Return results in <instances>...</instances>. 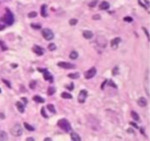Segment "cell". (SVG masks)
<instances>
[{
  "label": "cell",
  "instance_id": "45",
  "mask_svg": "<svg viewBox=\"0 0 150 141\" xmlns=\"http://www.w3.org/2000/svg\"><path fill=\"white\" fill-rule=\"evenodd\" d=\"M130 126H133V127H135V128H137V125H136L135 122H130Z\"/></svg>",
  "mask_w": 150,
  "mask_h": 141
},
{
  "label": "cell",
  "instance_id": "4",
  "mask_svg": "<svg viewBox=\"0 0 150 141\" xmlns=\"http://www.w3.org/2000/svg\"><path fill=\"white\" fill-rule=\"evenodd\" d=\"M42 34H43L44 39L47 41H51L54 39V33H53L51 29H43L42 30Z\"/></svg>",
  "mask_w": 150,
  "mask_h": 141
},
{
  "label": "cell",
  "instance_id": "29",
  "mask_svg": "<svg viewBox=\"0 0 150 141\" xmlns=\"http://www.w3.org/2000/svg\"><path fill=\"white\" fill-rule=\"evenodd\" d=\"M48 49L51 50V51H54V50H56V45H55L54 43H51V44L48 45Z\"/></svg>",
  "mask_w": 150,
  "mask_h": 141
},
{
  "label": "cell",
  "instance_id": "43",
  "mask_svg": "<svg viewBox=\"0 0 150 141\" xmlns=\"http://www.w3.org/2000/svg\"><path fill=\"white\" fill-rule=\"evenodd\" d=\"M22 101H23L24 104H26V103H27V99H26L25 97H23V98H22Z\"/></svg>",
  "mask_w": 150,
  "mask_h": 141
},
{
  "label": "cell",
  "instance_id": "51",
  "mask_svg": "<svg viewBox=\"0 0 150 141\" xmlns=\"http://www.w3.org/2000/svg\"><path fill=\"white\" fill-rule=\"evenodd\" d=\"M0 93H1V89H0Z\"/></svg>",
  "mask_w": 150,
  "mask_h": 141
},
{
  "label": "cell",
  "instance_id": "10",
  "mask_svg": "<svg viewBox=\"0 0 150 141\" xmlns=\"http://www.w3.org/2000/svg\"><path fill=\"white\" fill-rule=\"evenodd\" d=\"M33 52H34V53H36L37 55H43L44 54L43 49H42L41 46H38V45H34V46H33Z\"/></svg>",
  "mask_w": 150,
  "mask_h": 141
},
{
  "label": "cell",
  "instance_id": "17",
  "mask_svg": "<svg viewBox=\"0 0 150 141\" xmlns=\"http://www.w3.org/2000/svg\"><path fill=\"white\" fill-rule=\"evenodd\" d=\"M16 108L19 109V111L20 112H24V107H23V105H22L20 101H16Z\"/></svg>",
  "mask_w": 150,
  "mask_h": 141
},
{
  "label": "cell",
  "instance_id": "9",
  "mask_svg": "<svg viewBox=\"0 0 150 141\" xmlns=\"http://www.w3.org/2000/svg\"><path fill=\"white\" fill-rule=\"evenodd\" d=\"M38 71H40V72H43V73H44V79H46V81H49V82H53V76H52L46 70H42V68H40Z\"/></svg>",
  "mask_w": 150,
  "mask_h": 141
},
{
  "label": "cell",
  "instance_id": "39",
  "mask_svg": "<svg viewBox=\"0 0 150 141\" xmlns=\"http://www.w3.org/2000/svg\"><path fill=\"white\" fill-rule=\"evenodd\" d=\"M106 83H107V79H105V81H104L103 83H102V85H101V88H102V89H103V88H104V86H105V85H106Z\"/></svg>",
  "mask_w": 150,
  "mask_h": 141
},
{
  "label": "cell",
  "instance_id": "25",
  "mask_svg": "<svg viewBox=\"0 0 150 141\" xmlns=\"http://www.w3.org/2000/svg\"><path fill=\"white\" fill-rule=\"evenodd\" d=\"M55 87H49L48 88V92H47V94H48V95H53V94L55 93Z\"/></svg>",
  "mask_w": 150,
  "mask_h": 141
},
{
  "label": "cell",
  "instance_id": "16",
  "mask_svg": "<svg viewBox=\"0 0 150 141\" xmlns=\"http://www.w3.org/2000/svg\"><path fill=\"white\" fill-rule=\"evenodd\" d=\"M41 15L42 17H47V13H46V5H43L42 6V8H41Z\"/></svg>",
  "mask_w": 150,
  "mask_h": 141
},
{
  "label": "cell",
  "instance_id": "42",
  "mask_svg": "<svg viewBox=\"0 0 150 141\" xmlns=\"http://www.w3.org/2000/svg\"><path fill=\"white\" fill-rule=\"evenodd\" d=\"M4 28H5V26H4V24H0V31H2V30H4Z\"/></svg>",
  "mask_w": 150,
  "mask_h": 141
},
{
  "label": "cell",
  "instance_id": "20",
  "mask_svg": "<svg viewBox=\"0 0 150 141\" xmlns=\"http://www.w3.org/2000/svg\"><path fill=\"white\" fill-rule=\"evenodd\" d=\"M7 138H8V136L4 131H0V141H5Z\"/></svg>",
  "mask_w": 150,
  "mask_h": 141
},
{
  "label": "cell",
  "instance_id": "19",
  "mask_svg": "<svg viewBox=\"0 0 150 141\" xmlns=\"http://www.w3.org/2000/svg\"><path fill=\"white\" fill-rule=\"evenodd\" d=\"M47 109H48L52 114H56V110H55V106H54V105L48 104V105H47Z\"/></svg>",
  "mask_w": 150,
  "mask_h": 141
},
{
  "label": "cell",
  "instance_id": "6",
  "mask_svg": "<svg viewBox=\"0 0 150 141\" xmlns=\"http://www.w3.org/2000/svg\"><path fill=\"white\" fill-rule=\"evenodd\" d=\"M95 74H96V68L95 67H91L90 70L87 71L84 73V77H85V79H90V78H92Z\"/></svg>",
  "mask_w": 150,
  "mask_h": 141
},
{
  "label": "cell",
  "instance_id": "21",
  "mask_svg": "<svg viewBox=\"0 0 150 141\" xmlns=\"http://www.w3.org/2000/svg\"><path fill=\"white\" fill-rule=\"evenodd\" d=\"M62 97L65 98V99H71V98H73V96H71V94L64 92V93H62Z\"/></svg>",
  "mask_w": 150,
  "mask_h": 141
},
{
  "label": "cell",
  "instance_id": "46",
  "mask_svg": "<svg viewBox=\"0 0 150 141\" xmlns=\"http://www.w3.org/2000/svg\"><path fill=\"white\" fill-rule=\"evenodd\" d=\"M26 141H34V138H27Z\"/></svg>",
  "mask_w": 150,
  "mask_h": 141
},
{
  "label": "cell",
  "instance_id": "40",
  "mask_svg": "<svg viewBox=\"0 0 150 141\" xmlns=\"http://www.w3.org/2000/svg\"><path fill=\"white\" fill-rule=\"evenodd\" d=\"M107 82H109V81H107ZM109 83H110V86H112V87H116V85H115V83H114V82L110 81Z\"/></svg>",
  "mask_w": 150,
  "mask_h": 141
},
{
  "label": "cell",
  "instance_id": "24",
  "mask_svg": "<svg viewBox=\"0 0 150 141\" xmlns=\"http://www.w3.org/2000/svg\"><path fill=\"white\" fill-rule=\"evenodd\" d=\"M68 76L73 79H77V78H79V73H71V74H69Z\"/></svg>",
  "mask_w": 150,
  "mask_h": 141
},
{
  "label": "cell",
  "instance_id": "37",
  "mask_svg": "<svg viewBox=\"0 0 150 141\" xmlns=\"http://www.w3.org/2000/svg\"><path fill=\"white\" fill-rule=\"evenodd\" d=\"M143 30H144V32H145V34L148 37V40H149V32H148V30H147L146 28H143Z\"/></svg>",
  "mask_w": 150,
  "mask_h": 141
},
{
  "label": "cell",
  "instance_id": "49",
  "mask_svg": "<svg viewBox=\"0 0 150 141\" xmlns=\"http://www.w3.org/2000/svg\"><path fill=\"white\" fill-rule=\"evenodd\" d=\"M11 66H12L13 68H16V67H18V65H16V64H12V65H11Z\"/></svg>",
  "mask_w": 150,
  "mask_h": 141
},
{
  "label": "cell",
  "instance_id": "47",
  "mask_svg": "<svg viewBox=\"0 0 150 141\" xmlns=\"http://www.w3.org/2000/svg\"><path fill=\"white\" fill-rule=\"evenodd\" d=\"M44 141H52V139H51V138H45Z\"/></svg>",
  "mask_w": 150,
  "mask_h": 141
},
{
  "label": "cell",
  "instance_id": "26",
  "mask_svg": "<svg viewBox=\"0 0 150 141\" xmlns=\"http://www.w3.org/2000/svg\"><path fill=\"white\" fill-rule=\"evenodd\" d=\"M0 46H1V50H2V51H5V50L8 49V48H7V45H5V44L2 42V41H0Z\"/></svg>",
  "mask_w": 150,
  "mask_h": 141
},
{
  "label": "cell",
  "instance_id": "27",
  "mask_svg": "<svg viewBox=\"0 0 150 141\" xmlns=\"http://www.w3.org/2000/svg\"><path fill=\"white\" fill-rule=\"evenodd\" d=\"M98 4V0H93V1H91L90 4H89V7H91V8H93V7H95V5Z\"/></svg>",
  "mask_w": 150,
  "mask_h": 141
},
{
  "label": "cell",
  "instance_id": "28",
  "mask_svg": "<svg viewBox=\"0 0 150 141\" xmlns=\"http://www.w3.org/2000/svg\"><path fill=\"white\" fill-rule=\"evenodd\" d=\"M77 22H78L77 19H71V20H69V24L70 26H75V24H77Z\"/></svg>",
  "mask_w": 150,
  "mask_h": 141
},
{
  "label": "cell",
  "instance_id": "33",
  "mask_svg": "<svg viewBox=\"0 0 150 141\" xmlns=\"http://www.w3.org/2000/svg\"><path fill=\"white\" fill-rule=\"evenodd\" d=\"M35 84H36V82L32 81L31 83H30V88H32V89H33V88H35V86H36V85H35Z\"/></svg>",
  "mask_w": 150,
  "mask_h": 141
},
{
  "label": "cell",
  "instance_id": "48",
  "mask_svg": "<svg viewBox=\"0 0 150 141\" xmlns=\"http://www.w3.org/2000/svg\"><path fill=\"white\" fill-rule=\"evenodd\" d=\"M139 5H140V6H143V7H144V8H146V6H145V5H144V4H143V2H141V1H139Z\"/></svg>",
  "mask_w": 150,
  "mask_h": 141
},
{
  "label": "cell",
  "instance_id": "15",
  "mask_svg": "<svg viewBox=\"0 0 150 141\" xmlns=\"http://www.w3.org/2000/svg\"><path fill=\"white\" fill-rule=\"evenodd\" d=\"M130 115H132L133 119H134L135 121H139V120H140V118H139V115H138V114H137V112H136V111H134V110H133V111L130 112Z\"/></svg>",
  "mask_w": 150,
  "mask_h": 141
},
{
  "label": "cell",
  "instance_id": "12",
  "mask_svg": "<svg viewBox=\"0 0 150 141\" xmlns=\"http://www.w3.org/2000/svg\"><path fill=\"white\" fill-rule=\"evenodd\" d=\"M99 8L101 10H107L110 8V4L107 1H103V2H101V5L99 6Z\"/></svg>",
  "mask_w": 150,
  "mask_h": 141
},
{
  "label": "cell",
  "instance_id": "22",
  "mask_svg": "<svg viewBox=\"0 0 150 141\" xmlns=\"http://www.w3.org/2000/svg\"><path fill=\"white\" fill-rule=\"evenodd\" d=\"M69 57H70L71 60H76L77 57H78V53H77L76 51H73V52L70 53V55H69Z\"/></svg>",
  "mask_w": 150,
  "mask_h": 141
},
{
  "label": "cell",
  "instance_id": "3",
  "mask_svg": "<svg viewBox=\"0 0 150 141\" xmlns=\"http://www.w3.org/2000/svg\"><path fill=\"white\" fill-rule=\"evenodd\" d=\"M1 21H4L7 24H9V26H11V24L14 22V18H13V15L11 13V11L7 10V13L4 15V17L1 19Z\"/></svg>",
  "mask_w": 150,
  "mask_h": 141
},
{
  "label": "cell",
  "instance_id": "23",
  "mask_svg": "<svg viewBox=\"0 0 150 141\" xmlns=\"http://www.w3.org/2000/svg\"><path fill=\"white\" fill-rule=\"evenodd\" d=\"M24 127H25V128H26L29 131H34V129H35L34 127H32L31 125H29L27 122H24Z\"/></svg>",
  "mask_w": 150,
  "mask_h": 141
},
{
  "label": "cell",
  "instance_id": "8",
  "mask_svg": "<svg viewBox=\"0 0 150 141\" xmlns=\"http://www.w3.org/2000/svg\"><path fill=\"white\" fill-rule=\"evenodd\" d=\"M58 66L59 67H63V68H75V65L74 64H70V63H67V62H59L58 63Z\"/></svg>",
  "mask_w": 150,
  "mask_h": 141
},
{
  "label": "cell",
  "instance_id": "31",
  "mask_svg": "<svg viewBox=\"0 0 150 141\" xmlns=\"http://www.w3.org/2000/svg\"><path fill=\"white\" fill-rule=\"evenodd\" d=\"M36 15H37V13L35 12V11H32V12L29 13V18H35V17H36Z\"/></svg>",
  "mask_w": 150,
  "mask_h": 141
},
{
  "label": "cell",
  "instance_id": "32",
  "mask_svg": "<svg viewBox=\"0 0 150 141\" xmlns=\"http://www.w3.org/2000/svg\"><path fill=\"white\" fill-rule=\"evenodd\" d=\"M41 114H42V116H43V117H45V118L48 117V116H47V114H46V111H45V109H44V108H42V109H41Z\"/></svg>",
  "mask_w": 150,
  "mask_h": 141
},
{
  "label": "cell",
  "instance_id": "41",
  "mask_svg": "<svg viewBox=\"0 0 150 141\" xmlns=\"http://www.w3.org/2000/svg\"><path fill=\"white\" fill-rule=\"evenodd\" d=\"M92 18L94 19V20H99V19H100V18H101V17H100L99 15H96V16H93V17H92Z\"/></svg>",
  "mask_w": 150,
  "mask_h": 141
},
{
  "label": "cell",
  "instance_id": "30",
  "mask_svg": "<svg viewBox=\"0 0 150 141\" xmlns=\"http://www.w3.org/2000/svg\"><path fill=\"white\" fill-rule=\"evenodd\" d=\"M112 74H113V75H117V74H118V66H115V67H114Z\"/></svg>",
  "mask_w": 150,
  "mask_h": 141
},
{
  "label": "cell",
  "instance_id": "2",
  "mask_svg": "<svg viewBox=\"0 0 150 141\" xmlns=\"http://www.w3.org/2000/svg\"><path fill=\"white\" fill-rule=\"evenodd\" d=\"M22 132H23V129H22L21 125H19V123H16L11 128V133H12L13 137H20L22 136Z\"/></svg>",
  "mask_w": 150,
  "mask_h": 141
},
{
  "label": "cell",
  "instance_id": "13",
  "mask_svg": "<svg viewBox=\"0 0 150 141\" xmlns=\"http://www.w3.org/2000/svg\"><path fill=\"white\" fill-rule=\"evenodd\" d=\"M138 105H139L140 107H146L147 106V99L145 97H140L138 99Z\"/></svg>",
  "mask_w": 150,
  "mask_h": 141
},
{
  "label": "cell",
  "instance_id": "38",
  "mask_svg": "<svg viewBox=\"0 0 150 141\" xmlns=\"http://www.w3.org/2000/svg\"><path fill=\"white\" fill-rule=\"evenodd\" d=\"M32 28H34V29H41V27L38 26V24H31Z\"/></svg>",
  "mask_w": 150,
  "mask_h": 141
},
{
  "label": "cell",
  "instance_id": "1",
  "mask_svg": "<svg viewBox=\"0 0 150 141\" xmlns=\"http://www.w3.org/2000/svg\"><path fill=\"white\" fill-rule=\"evenodd\" d=\"M57 125H58V127H59V128L64 129V130L67 131V132H69V131L71 130L70 123H69V121H68L67 119H65V118H63V119H59V120H58Z\"/></svg>",
  "mask_w": 150,
  "mask_h": 141
},
{
  "label": "cell",
  "instance_id": "34",
  "mask_svg": "<svg viewBox=\"0 0 150 141\" xmlns=\"http://www.w3.org/2000/svg\"><path fill=\"white\" fill-rule=\"evenodd\" d=\"M124 21H126V22H133V18H130V17H125Z\"/></svg>",
  "mask_w": 150,
  "mask_h": 141
},
{
  "label": "cell",
  "instance_id": "7",
  "mask_svg": "<svg viewBox=\"0 0 150 141\" xmlns=\"http://www.w3.org/2000/svg\"><path fill=\"white\" fill-rule=\"evenodd\" d=\"M121 41H122L121 38H115V39H113V40L111 41V48H112L113 50H116V49L118 48V44L121 43Z\"/></svg>",
  "mask_w": 150,
  "mask_h": 141
},
{
  "label": "cell",
  "instance_id": "18",
  "mask_svg": "<svg viewBox=\"0 0 150 141\" xmlns=\"http://www.w3.org/2000/svg\"><path fill=\"white\" fill-rule=\"evenodd\" d=\"M33 100L34 101H36V103H41V104H43L44 101V98H42V97H40V96H34V97H33Z\"/></svg>",
  "mask_w": 150,
  "mask_h": 141
},
{
  "label": "cell",
  "instance_id": "44",
  "mask_svg": "<svg viewBox=\"0 0 150 141\" xmlns=\"http://www.w3.org/2000/svg\"><path fill=\"white\" fill-rule=\"evenodd\" d=\"M127 132H128V133H134V130H133V129H128Z\"/></svg>",
  "mask_w": 150,
  "mask_h": 141
},
{
  "label": "cell",
  "instance_id": "50",
  "mask_svg": "<svg viewBox=\"0 0 150 141\" xmlns=\"http://www.w3.org/2000/svg\"><path fill=\"white\" fill-rule=\"evenodd\" d=\"M0 118H2V119H3V118H4V115H3V114H0Z\"/></svg>",
  "mask_w": 150,
  "mask_h": 141
},
{
  "label": "cell",
  "instance_id": "35",
  "mask_svg": "<svg viewBox=\"0 0 150 141\" xmlns=\"http://www.w3.org/2000/svg\"><path fill=\"white\" fill-rule=\"evenodd\" d=\"M2 82H3V83H4V84H5V85H7V86H8V87H9V88H11V85H10V83H9V82H8V81H7V79H2Z\"/></svg>",
  "mask_w": 150,
  "mask_h": 141
},
{
  "label": "cell",
  "instance_id": "36",
  "mask_svg": "<svg viewBox=\"0 0 150 141\" xmlns=\"http://www.w3.org/2000/svg\"><path fill=\"white\" fill-rule=\"evenodd\" d=\"M66 88H68V89L73 90L74 89V85L73 84H69V85H66Z\"/></svg>",
  "mask_w": 150,
  "mask_h": 141
},
{
  "label": "cell",
  "instance_id": "5",
  "mask_svg": "<svg viewBox=\"0 0 150 141\" xmlns=\"http://www.w3.org/2000/svg\"><path fill=\"white\" fill-rule=\"evenodd\" d=\"M87 96H88V92L85 89H82L79 93V95H78V101L80 104H83L85 101V99H87Z\"/></svg>",
  "mask_w": 150,
  "mask_h": 141
},
{
  "label": "cell",
  "instance_id": "14",
  "mask_svg": "<svg viewBox=\"0 0 150 141\" xmlns=\"http://www.w3.org/2000/svg\"><path fill=\"white\" fill-rule=\"evenodd\" d=\"M71 139H73V141H81V138L76 132H71Z\"/></svg>",
  "mask_w": 150,
  "mask_h": 141
},
{
  "label": "cell",
  "instance_id": "11",
  "mask_svg": "<svg viewBox=\"0 0 150 141\" xmlns=\"http://www.w3.org/2000/svg\"><path fill=\"white\" fill-rule=\"evenodd\" d=\"M82 35H83V38L87 39V40H90V39L93 38V33L91 31H83Z\"/></svg>",
  "mask_w": 150,
  "mask_h": 141
}]
</instances>
